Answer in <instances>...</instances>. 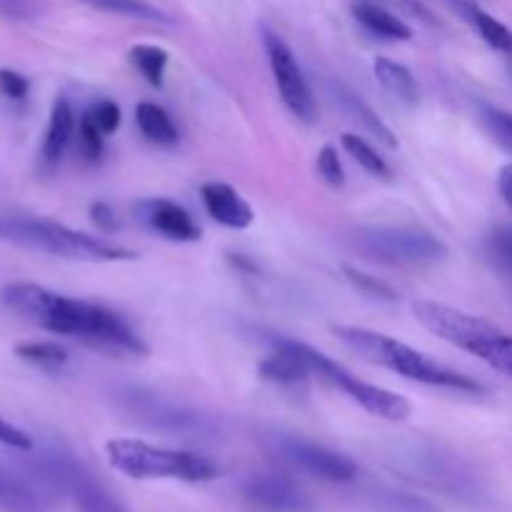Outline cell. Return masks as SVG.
Returning a JSON list of instances; mask_svg holds the SVG:
<instances>
[{"mask_svg": "<svg viewBox=\"0 0 512 512\" xmlns=\"http://www.w3.org/2000/svg\"><path fill=\"white\" fill-rule=\"evenodd\" d=\"M75 133V113L65 98H55L53 108H50L48 128H45L43 138V160L48 165L58 163L63 158L65 148L70 145Z\"/></svg>", "mask_w": 512, "mask_h": 512, "instance_id": "2e32d148", "label": "cell"}, {"mask_svg": "<svg viewBox=\"0 0 512 512\" xmlns=\"http://www.w3.org/2000/svg\"><path fill=\"white\" fill-rule=\"evenodd\" d=\"M0 445L10 450H20V453H30L33 450V438L25 430L15 428L5 418H0Z\"/></svg>", "mask_w": 512, "mask_h": 512, "instance_id": "1f68e13d", "label": "cell"}, {"mask_svg": "<svg viewBox=\"0 0 512 512\" xmlns=\"http://www.w3.org/2000/svg\"><path fill=\"white\" fill-rule=\"evenodd\" d=\"M78 133H80V145H83V153L88 160H98L100 153H103V140L105 135L100 133L98 128H95L93 123H90L88 118H80V125H78Z\"/></svg>", "mask_w": 512, "mask_h": 512, "instance_id": "f546056e", "label": "cell"}, {"mask_svg": "<svg viewBox=\"0 0 512 512\" xmlns=\"http://www.w3.org/2000/svg\"><path fill=\"white\" fill-rule=\"evenodd\" d=\"M3 303L28 323L55 335L83 340L108 353L148 355V345L115 310L90 300L68 298L35 283H13L3 290Z\"/></svg>", "mask_w": 512, "mask_h": 512, "instance_id": "6da1fadb", "label": "cell"}, {"mask_svg": "<svg viewBox=\"0 0 512 512\" xmlns=\"http://www.w3.org/2000/svg\"><path fill=\"white\" fill-rule=\"evenodd\" d=\"M15 355L20 360L30 365H38L43 370H55L60 365L68 363V350L60 348L55 343H45V340H38V343H23L15 348Z\"/></svg>", "mask_w": 512, "mask_h": 512, "instance_id": "cb8c5ba5", "label": "cell"}, {"mask_svg": "<svg viewBox=\"0 0 512 512\" xmlns=\"http://www.w3.org/2000/svg\"><path fill=\"white\" fill-rule=\"evenodd\" d=\"M463 13L490 48L498 50V53H512V30L508 25L500 23L498 18H493V15L488 13V10L478 8V5L473 3H463Z\"/></svg>", "mask_w": 512, "mask_h": 512, "instance_id": "ffe728a7", "label": "cell"}, {"mask_svg": "<svg viewBox=\"0 0 512 512\" xmlns=\"http://www.w3.org/2000/svg\"><path fill=\"white\" fill-rule=\"evenodd\" d=\"M318 173L330 188H343L345 185V168L340 163V155L335 145H323L318 153Z\"/></svg>", "mask_w": 512, "mask_h": 512, "instance_id": "f1b7e54d", "label": "cell"}, {"mask_svg": "<svg viewBox=\"0 0 512 512\" xmlns=\"http://www.w3.org/2000/svg\"><path fill=\"white\" fill-rule=\"evenodd\" d=\"M90 220L100 233H115L118 230V215L113 213L108 203H93L90 205Z\"/></svg>", "mask_w": 512, "mask_h": 512, "instance_id": "d6a6232c", "label": "cell"}, {"mask_svg": "<svg viewBox=\"0 0 512 512\" xmlns=\"http://www.w3.org/2000/svg\"><path fill=\"white\" fill-rule=\"evenodd\" d=\"M333 98L335 103L340 105V110H343L365 135H373L375 140H380V143L388 145V148H398V138L393 135V130H390L388 125L375 115V110L370 108L363 98H358L353 90H348L345 85H335Z\"/></svg>", "mask_w": 512, "mask_h": 512, "instance_id": "5bb4252c", "label": "cell"}, {"mask_svg": "<svg viewBox=\"0 0 512 512\" xmlns=\"http://www.w3.org/2000/svg\"><path fill=\"white\" fill-rule=\"evenodd\" d=\"M0 240L78 263H128L138 253L45 218L0 215Z\"/></svg>", "mask_w": 512, "mask_h": 512, "instance_id": "277c9868", "label": "cell"}, {"mask_svg": "<svg viewBox=\"0 0 512 512\" xmlns=\"http://www.w3.org/2000/svg\"><path fill=\"white\" fill-rule=\"evenodd\" d=\"M113 470L133 480H183V483H208L220 475L210 458L190 450H170L143 440L115 438L105 445Z\"/></svg>", "mask_w": 512, "mask_h": 512, "instance_id": "5b68a950", "label": "cell"}, {"mask_svg": "<svg viewBox=\"0 0 512 512\" xmlns=\"http://www.w3.org/2000/svg\"><path fill=\"white\" fill-rule=\"evenodd\" d=\"M243 493L250 503L270 512H313V500L283 473H253Z\"/></svg>", "mask_w": 512, "mask_h": 512, "instance_id": "8fae6325", "label": "cell"}, {"mask_svg": "<svg viewBox=\"0 0 512 512\" xmlns=\"http://www.w3.org/2000/svg\"><path fill=\"white\" fill-rule=\"evenodd\" d=\"M38 475L50 488L68 495L78 512H125L123 503L65 450H48L40 455Z\"/></svg>", "mask_w": 512, "mask_h": 512, "instance_id": "ba28073f", "label": "cell"}, {"mask_svg": "<svg viewBox=\"0 0 512 512\" xmlns=\"http://www.w3.org/2000/svg\"><path fill=\"white\" fill-rule=\"evenodd\" d=\"M85 3L93 5L95 10H105V13L128 15V18L150 20V23H173L168 13L145 3V0H85Z\"/></svg>", "mask_w": 512, "mask_h": 512, "instance_id": "7402d4cb", "label": "cell"}, {"mask_svg": "<svg viewBox=\"0 0 512 512\" xmlns=\"http://www.w3.org/2000/svg\"><path fill=\"white\" fill-rule=\"evenodd\" d=\"M265 450L280 463L295 470L313 475V478L328 480V483H350L358 475V465L343 453L325 448V445L310 443L295 435L273 433L265 438Z\"/></svg>", "mask_w": 512, "mask_h": 512, "instance_id": "9c48e42d", "label": "cell"}, {"mask_svg": "<svg viewBox=\"0 0 512 512\" xmlns=\"http://www.w3.org/2000/svg\"><path fill=\"white\" fill-rule=\"evenodd\" d=\"M373 70H375V78H378V83L383 85L385 93L393 95L400 105H405V108L418 105V98H420L418 80H415L413 70H410L408 65L395 63V60L390 58H375Z\"/></svg>", "mask_w": 512, "mask_h": 512, "instance_id": "e0dca14e", "label": "cell"}, {"mask_svg": "<svg viewBox=\"0 0 512 512\" xmlns=\"http://www.w3.org/2000/svg\"><path fill=\"white\" fill-rule=\"evenodd\" d=\"M393 5H398L400 10H405V13H410L413 18H420L425 20V23H435L433 13L428 10V5L423 3V0H390Z\"/></svg>", "mask_w": 512, "mask_h": 512, "instance_id": "e575fe53", "label": "cell"}, {"mask_svg": "<svg viewBox=\"0 0 512 512\" xmlns=\"http://www.w3.org/2000/svg\"><path fill=\"white\" fill-rule=\"evenodd\" d=\"M488 255L495 263V268L503 275L512 278V225L498 228L488 238Z\"/></svg>", "mask_w": 512, "mask_h": 512, "instance_id": "4316f807", "label": "cell"}, {"mask_svg": "<svg viewBox=\"0 0 512 512\" xmlns=\"http://www.w3.org/2000/svg\"><path fill=\"white\" fill-rule=\"evenodd\" d=\"M410 308L425 330L512 378V335L503 328L435 300H415Z\"/></svg>", "mask_w": 512, "mask_h": 512, "instance_id": "3957f363", "label": "cell"}, {"mask_svg": "<svg viewBox=\"0 0 512 512\" xmlns=\"http://www.w3.org/2000/svg\"><path fill=\"white\" fill-rule=\"evenodd\" d=\"M205 210L215 223L225 225L230 230H245L253 225L255 215L248 200L228 183H205L200 188Z\"/></svg>", "mask_w": 512, "mask_h": 512, "instance_id": "4fadbf2b", "label": "cell"}, {"mask_svg": "<svg viewBox=\"0 0 512 512\" xmlns=\"http://www.w3.org/2000/svg\"><path fill=\"white\" fill-rule=\"evenodd\" d=\"M355 20L363 25L368 33L378 35L383 40H413V28H410L405 20H400L398 15L385 10L383 5H375L363 0V3H355L353 8Z\"/></svg>", "mask_w": 512, "mask_h": 512, "instance_id": "ac0fdd59", "label": "cell"}, {"mask_svg": "<svg viewBox=\"0 0 512 512\" xmlns=\"http://www.w3.org/2000/svg\"><path fill=\"white\" fill-rule=\"evenodd\" d=\"M128 58L133 68L143 75V80L153 88H163L165 83V68H168V50L158 48V45H133L128 50Z\"/></svg>", "mask_w": 512, "mask_h": 512, "instance_id": "44dd1931", "label": "cell"}, {"mask_svg": "<svg viewBox=\"0 0 512 512\" xmlns=\"http://www.w3.org/2000/svg\"><path fill=\"white\" fill-rule=\"evenodd\" d=\"M258 373L260 378L268 380V383L285 385V388H288V385L305 383L310 375V368L308 363H305V360L300 358V355L295 353L283 338H280L275 340V353L268 355V358L260 363Z\"/></svg>", "mask_w": 512, "mask_h": 512, "instance_id": "9a60e30c", "label": "cell"}, {"mask_svg": "<svg viewBox=\"0 0 512 512\" xmlns=\"http://www.w3.org/2000/svg\"><path fill=\"white\" fill-rule=\"evenodd\" d=\"M343 148L348 150V155H353L355 163H358L363 170H368L370 175H375V178H390V168L383 160V155H380L378 150L363 138V135L345 133Z\"/></svg>", "mask_w": 512, "mask_h": 512, "instance_id": "603a6c76", "label": "cell"}, {"mask_svg": "<svg viewBox=\"0 0 512 512\" xmlns=\"http://www.w3.org/2000/svg\"><path fill=\"white\" fill-rule=\"evenodd\" d=\"M83 115L100 130V133L105 135V138L113 135L115 130L120 128V123H123V115H120L118 103H113V100H98V103L90 105Z\"/></svg>", "mask_w": 512, "mask_h": 512, "instance_id": "83f0119b", "label": "cell"}, {"mask_svg": "<svg viewBox=\"0 0 512 512\" xmlns=\"http://www.w3.org/2000/svg\"><path fill=\"white\" fill-rule=\"evenodd\" d=\"M343 273H345V278H348L350 283H353L363 295H370V298H375V300H388V303L398 300V293H395V290L390 288L385 280L375 278V275L363 273V270L353 268V265H343Z\"/></svg>", "mask_w": 512, "mask_h": 512, "instance_id": "d4e9b609", "label": "cell"}, {"mask_svg": "<svg viewBox=\"0 0 512 512\" xmlns=\"http://www.w3.org/2000/svg\"><path fill=\"white\" fill-rule=\"evenodd\" d=\"M333 333L338 335V340L345 348L353 350L365 363L393 370V373L403 375V378L430 385V388H448L458 390V393H483V385L478 380L435 363L425 353L410 348L408 343L390 338V335L358 328V325H333Z\"/></svg>", "mask_w": 512, "mask_h": 512, "instance_id": "7a4b0ae2", "label": "cell"}, {"mask_svg": "<svg viewBox=\"0 0 512 512\" xmlns=\"http://www.w3.org/2000/svg\"><path fill=\"white\" fill-rule=\"evenodd\" d=\"M498 188H500V195H503V200L510 205V210H512V163L505 165V168L500 170Z\"/></svg>", "mask_w": 512, "mask_h": 512, "instance_id": "d590c367", "label": "cell"}, {"mask_svg": "<svg viewBox=\"0 0 512 512\" xmlns=\"http://www.w3.org/2000/svg\"><path fill=\"white\" fill-rule=\"evenodd\" d=\"M355 248L373 263L383 265H430L448 255L443 240L425 228L413 225H383V228L360 230L355 235Z\"/></svg>", "mask_w": 512, "mask_h": 512, "instance_id": "52a82bcc", "label": "cell"}, {"mask_svg": "<svg viewBox=\"0 0 512 512\" xmlns=\"http://www.w3.org/2000/svg\"><path fill=\"white\" fill-rule=\"evenodd\" d=\"M263 45L265 55H268L270 73H273V80L275 85H278V93L280 98H283V103L288 105V110L298 120H303V123H315L318 108H315L313 90H310L308 80H305L303 75V68H300V63L295 60V53L290 50V45L270 28H263Z\"/></svg>", "mask_w": 512, "mask_h": 512, "instance_id": "30bf717a", "label": "cell"}, {"mask_svg": "<svg viewBox=\"0 0 512 512\" xmlns=\"http://www.w3.org/2000/svg\"><path fill=\"white\" fill-rule=\"evenodd\" d=\"M35 0H0V13L8 18H30Z\"/></svg>", "mask_w": 512, "mask_h": 512, "instance_id": "836d02e7", "label": "cell"}, {"mask_svg": "<svg viewBox=\"0 0 512 512\" xmlns=\"http://www.w3.org/2000/svg\"><path fill=\"white\" fill-rule=\"evenodd\" d=\"M283 340L305 360V363H308L310 373H315L318 378H323L325 383L343 390L350 400H355V403H358L360 408L368 410L370 415H378V418L390 420V423H403V420H408L410 413H413V405H410L403 395L393 393V390L388 388H380V385L365 383L358 375L350 373L348 368H343L338 360L328 358L325 353L315 350L313 345L290 338Z\"/></svg>", "mask_w": 512, "mask_h": 512, "instance_id": "8992f818", "label": "cell"}, {"mask_svg": "<svg viewBox=\"0 0 512 512\" xmlns=\"http://www.w3.org/2000/svg\"><path fill=\"white\" fill-rule=\"evenodd\" d=\"M0 93L10 100H25L30 93V83L18 70L0 68Z\"/></svg>", "mask_w": 512, "mask_h": 512, "instance_id": "4dcf8cb0", "label": "cell"}, {"mask_svg": "<svg viewBox=\"0 0 512 512\" xmlns=\"http://www.w3.org/2000/svg\"><path fill=\"white\" fill-rule=\"evenodd\" d=\"M483 123L488 128V133L493 135L495 143L512 153V113L503 108H493V105H485Z\"/></svg>", "mask_w": 512, "mask_h": 512, "instance_id": "484cf974", "label": "cell"}, {"mask_svg": "<svg viewBox=\"0 0 512 512\" xmlns=\"http://www.w3.org/2000/svg\"><path fill=\"white\" fill-rule=\"evenodd\" d=\"M135 215L145 228L175 243H195L200 240V228L195 225L193 215L183 205L165 198H150L135 205Z\"/></svg>", "mask_w": 512, "mask_h": 512, "instance_id": "7c38bea8", "label": "cell"}, {"mask_svg": "<svg viewBox=\"0 0 512 512\" xmlns=\"http://www.w3.org/2000/svg\"><path fill=\"white\" fill-rule=\"evenodd\" d=\"M135 125H138L140 133H143L145 140H150V143L155 145L178 143V128H175L168 110L160 108V105L138 103V108H135Z\"/></svg>", "mask_w": 512, "mask_h": 512, "instance_id": "d6986e66", "label": "cell"}]
</instances>
